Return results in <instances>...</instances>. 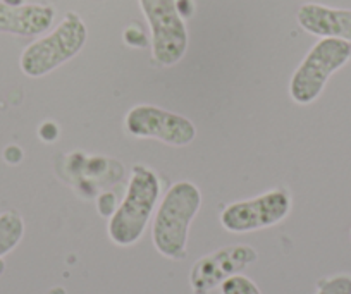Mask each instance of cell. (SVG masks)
<instances>
[{
  "label": "cell",
  "instance_id": "1",
  "mask_svg": "<svg viewBox=\"0 0 351 294\" xmlns=\"http://www.w3.org/2000/svg\"><path fill=\"white\" fill-rule=\"evenodd\" d=\"M202 207V193L197 184L180 181L169 188L152 222L155 249L169 260L186 258L190 225Z\"/></svg>",
  "mask_w": 351,
  "mask_h": 294
},
{
  "label": "cell",
  "instance_id": "2",
  "mask_svg": "<svg viewBox=\"0 0 351 294\" xmlns=\"http://www.w3.org/2000/svg\"><path fill=\"white\" fill-rule=\"evenodd\" d=\"M160 198V181L152 169L134 165L126 195L107 224V234L117 246L134 245L147 231Z\"/></svg>",
  "mask_w": 351,
  "mask_h": 294
},
{
  "label": "cell",
  "instance_id": "3",
  "mask_svg": "<svg viewBox=\"0 0 351 294\" xmlns=\"http://www.w3.org/2000/svg\"><path fill=\"white\" fill-rule=\"evenodd\" d=\"M88 29L77 12L69 11L62 21L23 50L19 67L28 77H43L83 50Z\"/></svg>",
  "mask_w": 351,
  "mask_h": 294
},
{
  "label": "cell",
  "instance_id": "4",
  "mask_svg": "<svg viewBox=\"0 0 351 294\" xmlns=\"http://www.w3.org/2000/svg\"><path fill=\"white\" fill-rule=\"evenodd\" d=\"M351 60V42L320 38L289 79V97L298 106H310L322 95L327 81Z\"/></svg>",
  "mask_w": 351,
  "mask_h": 294
},
{
  "label": "cell",
  "instance_id": "5",
  "mask_svg": "<svg viewBox=\"0 0 351 294\" xmlns=\"http://www.w3.org/2000/svg\"><path fill=\"white\" fill-rule=\"evenodd\" d=\"M150 26L152 56L164 67L176 66L188 50V28L178 0H138Z\"/></svg>",
  "mask_w": 351,
  "mask_h": 294
},
{
  "label": "cell",
  "instance_id": "6",
  "mask_svg": "<svg viewBox=\"0 0 351 294\" xmlns=\"http://www.w3.org/2000/svg\"><path fill=\"white\" fill-rule=\"evenodd\" d=\"M291 196L286 189L276 188L250 200L234 201L221 212V224L234 234L260 231L278 225L289 215Z\"/></svg>",
  "mask_w": 351,
  "mask_h": 294
},
{
  "label": "cell",
  "instance_id": "7",
  "mask_svg": "<svg viewBox=\"0 0 351 294\" xmlns=\"http://www.w3.org/2000/svg\"><path fill=\"white\" fill-rule=\"evenodd\" d=\"M124 126L136 138H155L171 147H186L197 138V127L188 117L155 106H136L126 114Z\"/></svg>",
  "mask_w": 351,
  "mask_h": 294
},
{
  "label": "cell",
  "instance_id": "8",
  "mask_svg": "<svg viewBox=\"0 0 351 294\" xmlns=\"http://www.w3.org/2000/svg\"><path fill=\"white\" fill-rule=\"evenodd\" d=\"M258 260V253L250 245H229L215 249L193 263L190 272V286L193 294H210L231 279L241 273L246 267Z\"/></svg>",
  "mask_w": 351,
  "mask_h": 294
},
{
  "label": "cell",
  "instance_id": "9",
  "mask_svg": "<svg viewBox=\"0 0 351 294\" xmlns=\"http://www.w3.org/2000/svg\"><path fill=\"white\" fill-rule=\"evenodd\" d=\"M300 28L319 38H339L351 42V9L322 4H303L296 14Z\"/></svg>",
  "mask_w": 351,
  "mask_h": 294
},
{
  "label": "cell",
  "instance_id": "10",
  "mask_svg": "<svg viewBox=\"0 0 351 294\" xmlns=\"http://www.w3.org/2000/svg\"><path fill=\"white\" fill-rule=\"evenodd\" d=\"M56 9L49 4L9 5L0 0V33L38 36L52 28Z\"/></svg>",
  "mask_w": 351,
  "mask_h": 294
},
{
  "label": "cell",
  "instance_id": "11",
  "mask_svg": "<svg viewBox=\"0 0 351 294\" xmlns=\"http://www.w3.org/2000/svg\"><path fill=\"white\" fill-rule=\"evenodd\" d=\"M25 238V221L18 210L0 214V258L18 248Z\"/></svg>",
  "mask_w": 351,
  "mask_h": 294
},
{
  "label": "cell",
  "instance_id": "12",
  "mask_svg": "<svg viewBox=\"0 0 351 294\" xmlns=\"http://www.w3.org/2000/svg\"><path fill=\"white\" fill-rule=\"evenodd\" d=\"M219 289H221V294H262L258 286L250 277L241 275V273L232 275L231 279L222 282Z\"/></svg>",
  "mask_w": 351,
  "mask_h": 294
},
{
  "label": "cell",
  "instance_id": "13",
  "mask_svg": "<svg viewBox=\"0 0 351 294\" xmlns=\"http://www.w3.org/2000/svg\"><path fill=\"white\" fill-rule=\"evenodd\" d=\"M315 294H351V275H334L319 282Z\"/></svg>",
  "mask_w": 351,
  "mask_h": 294
},
{
  "label": "cell",
  "instance_id": "14",
  "mask_svg": "<svg viewBox=\"0 0 351 294\" xmlns=\"http://www.w3.org/2000/svg\"><path fill=\"white\" fill-rule=\"evenodd\" d=\"M97 208H99V214L102 217H112L114 212L117 210V200L116 195L112 193H102L97 200Z\"/></svg>",
  "mask_w": 351,
  "mask_h": 294
},
{
  "label": "cell",
  "instance_id": "15",
  "mask_svg": "<svg viewBox=\"0 0 351 294\" xmlns=\"http://www.w3.org/2000/svg\"><path fill=\"white\" fill-rule=\"evenodd\" d=\"M38 134H40V138H42L43 141L50 143V141H53L57 138V134H59V130H57V126L53 123H45L42 127H40Z\"/></svg>",
  "mask_w": 351,
  "mask_h": 294
},
{
  "label": "cell",
  "instance_id": "16",
  "mask_svg": "<svg viewBox=\"0 0 351 294\" xmlns=\"http://www.w3.org/2000/svg\"><path fill=\"white\" fill-rule=\"evenodd\" d=\"M4 4H9V5H23L26 4V0H2Z\"/></svg>",
  "mask_w": 351,
  "mask_h": 294
},
{
  "label": "cell",
  "instance_id": "17",
  "mask_svg": "<svg viewBox=\"0 0 351 294\" xmlns=\"http://www.w3.org/2000/svg\"><path fill=\"white\" fill-rule=\"evenodd\" d=\"M4 262H2V258H0V275H2V272H4Z\"/></svg>",
  "mask_w": 351,
  "mask_h": 294
},
{
  "label": "cell",
  "instance_id": "18",
  "mask_svg": "<svg viewBox=\"0 0 351 294\" xmlns=\"http://www.w3.org/2000/svg\"><path fill=\"white\" fill-rule=\"evenodd\" d=\"M350 239H351V229H350Z\"/></svg>",
  "mask_w": 351,
  "mask_h": 294
}]
</instances>
